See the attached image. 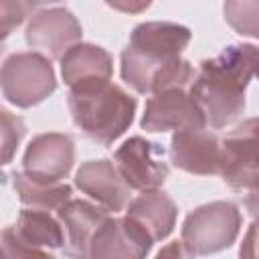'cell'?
<instances>
[{
  "label": "cell",
  "mask_w": 259,
  "mask_h": 259,
  "mask_svg": "<svg viewBox=\"0 0 259 259\" xmlns=\"http://www.w3.org/2000/svg\"><path fill=\"white\" fill-rule=\"evenodd\" d=\"M105 4L123 14H140L150 8L152 0H105Z\"/></svg>",
  "instance_id": "7402d4cb"
},
{
  "label": "cell",
  "mask_w": 259,
  "mask_h": 259,
  "mask_svg": "<svg viewBox=\"0 0 259 259\" xmlns=\"http://www.w3.org/2000/svg\"><path fill=\"white\" fill-rule=\"evenodd\" d=\"M57 89L51 59L36 51L12 53L0 65V91L8 103L28 109L42 103Z\"/></svg>",
  "instance_id": "5b68a950"
},
{
  "label": "cell",
  "mask_w": 259,
  "mask_h": 259,
  "mask_svg": "<svg viewBox=\"0 0 259 259\" xmlns=\"http://www.w3.org/2000/svg\"><path fill=\"white\" fill-rule=\"evenodd\" d=\"M136 107V97L111 81L69 91V111L75 125L101 146H111L130 130Z\"/></svg>",
  "instance_id": "3957f363"
},
{
  "label": "cell",
  "mask_w": 259,
  "mask_h": 259,
  "mask_svg": "<svg viewBox=\"0 0 259 259\" xmlns=\"http://www.w3.org/2000/svg\"><path fill=\"white\" fill-rule=\"evenodd\" d=\"M75 164V142L67 134H38L26 146L22 172L36 182H61Z\"/></svg>",
  "instance_id": "30bf717a"
},
{
  "label": "cell",
  "mask_w": 259,
  "mask_h": 259,
  "mask_svg": "<svg viewBox=\"0 0 259 259\" xmlns=\"http://www.w3.org/2000/svg\"><path fill=\"white\" fill-rule=\"evenodd\" d=\"M24 134H26V125L22 117L0 107V168L12 162Z\"/></svg>",
  "instance_id": "ffe728a7"
},
{
  "label": "cell",
  "mask_w": 259,
  "mask_h": 259,
  "mask_svg": "<svg viewBox=\"0 0 259 259\" xmlns=\"http://www.w3.org/2000/svg\"><path fill=\"white\" fill-rule=\"evenodd\" d=\"M241 210L231 200H214L190 210L182 223L180 243L188 257L212 255L235 243L241 231Z\"/></svg>",
  "instance_id": "277c9868"
},
{
  "label": "cell",
  "mask_w": 259,
  "mask_h": 259,
  "mask_svg": "<svg viewBox=\"0 0 259 259\" xmlns=\"http://www.w3.org/2000/svg\"><path fill=\"white\" fill-rule=\"evenodd\" d=\"M75 186L109 212H119L130 202V186L111 160L83 162L75 174Z\"/></svg>",
  "instance_id": "4fadbf2b"
},
{
  "label": "cell",
  "mask_w": 259,
  "mask_h": 259,
  "mask_svg": "<svg viewBox=\"0 0 259 259\" xmlns=\"http://www.w3.org/2000/svg\"><path fill=\"white\" fill-rule=\"evenodd\" d=\"M113 164L132 190H156L168 178L164 150L156 142L142 136H132L113 152Z\"/></svg>",
  "instance_id": "52a82bcc"
},
{
  "label": "cell",
  "mask_w": 259,
  "mask_h": 259,
  "mask_svg": "<svg viewBox=\"0 0 259 259\" xmlns=\"http://www.w3.org/2000/svg\"><path fill=\"white\" fill-rule=\"evenodd\" d=\"M2 51H4V45H0V55H2Z\"/></svg>",
  "instance_id": "d4e9b609"
},
{
  "label": "cell",
  "mask_w": 259,
  "mask_h": 259,
  "mask_svg": "<svg viewBox=\"0 0 259 259\" xmlns=\"http://www.w3.org/2000/svg\"><path fill=\"white\" fill-rule=\"evenodd\" d=\"M225 20L241 36L257 38V0H225Z\"/></svg>",
  "instance_id": "d6986e66"
},
{
  "label": "cell",
  "mask_w": 259,
  "mask_h": 259,
  "mask_svg": "<svg viewBox=\"0 0 259 259\" xmlns=\"http://www.w3.org/2000/svg\"><path fill=\"white\" fill-rule=\"evenodd\" d=\"M18 198L28 208L57 212L73 194V188L67 182H36L24 172H14L12 176Z\"/></svg>",
  "instance_id": "ac0fdd59"
},
{
  "label": "cell",
  "mask_w": 259,
  "mask_h": 259,
  "mask_svg": "<svg viewBox=\"0 0 259 259\" xmlns=\"http://www.w3.org/2000/svg\"><path fill=\"white\" fill-rule=\"evenodd\" d=\"M125 217L134 221L152 243L166 239L178 217L174 200L162 190H146L125 204Z\"/></svg>",
  "instance_id": "e0dca14e"
},
{
  "label": "cell",
  "mask_w": 259,
  "mask_h": 259,
  "mask_svg": "<svg viewBox=\"0 0 259 259\" xmlns=\"http://www.w3.org/2000/svg\"><path fill=\"white\" fill-rule=\"evenodd\" d=\"M219 174L237 192H257V119L249 117L221 140Z\"/></svg>",
  "instance_id": "8992f818"
},
{
  "label": "cell",
  "mask_w": 259,
  "mask_h": 259,
  "mask_svg": "<svg viewBox=\"0 0 259 259\" xmlns=\"http://www.w3.org/2000/svg\"><path fill=\"white\" fill-rule=\"evenodd\" d=\"M111 214L97 202H89L83 198H69L59 210L57 219L65 233V255L69 257H89V245L97 231V227Z\"/></svg>",
  "instance_id": "5bb4252c"
},
{
  "label": "cell",
  "mask_w": 259,
  "mask_h": 259,
  "mask_svg": "<svg viewBox=\"0 0 259 259\" xmlns=\"http://www.w3.org/2000/svg\"><path fill=\"white\" fill-rule=\"evenodd\" d=\"M190 38V28L178 22L138 24L121 53V79L138 93L150 95L168 87H190L196 71L180 57Z\"/></svg>",
  "instance_id": "6da1fadb"
},
{
  "label": "cell",
  "mask_w": 259,
  "mask_h": 259,
  "mask_svg": "<svg viewBox=\"0 0 259 259\" xmlns=\"http://www.w3.org/2000/svg\"><path fill=\"white\" fill-rule=\"evenodd\" d=\"M257 47L229 45L212 59L200 63L188 87L198 103L206 127L225 130L245 111V91L255 75Z\"/></svg>",
  "instance_id": "7a4b0ae2"
},
{
  "label": "cell",
  "mask_w": 259,
  "mask_h": 259,
  "mask_svg": "<svg viewBox=\"0 0 259 259\" xmlns=\"http://www.w3.org/2000/svg\"><path fill=\"white\" fill-rule=\"evenodd\" d=\"M53 2H61V0H36V4H53Z\"/></svg>",
  "instance_id": "cb8c5ba5"
},
{
  "label": "cell",
  "mask_w": 259,
  "mask_h": 259,
  "mask_svg": "<svg viewBox=\"0 0 259 259\" xmlns=\"http://www.w3.org/2000/svg\"><path fill=\"white\" fill-rule=\"evenodd\" d=\"M83 36L77 16L61 6L36 10L26 24V45L47 59H61L63 53Z\"/></svg>",
  "instance_id": "ba28073f"
},
{
  "label": "cell",
  "mask_w": 259,
  "mask_h": 259,
  "mask_svg": "<svg viewBox=\"0 0 259 259\" xmlns=\"http://www.w3.org/2000/svg\"><path fill=\"white\" fill-rule=\"evenodd\" d=\"M164 255H178V257H188V253H186V249L182 247V243H180V241H174V243H170V247H166V249H162V251L158 253V257H164Z\"/></svg>",
  "instance_id": "603a6c76"
},
{
  "label": "cell",
  "mask_w": 259,
  "mask_h": 259,
  "mask_svg": "<svg viewBox=\"0 0 259 259\" xmlns=\"http://www.w3.org/2000/svg\"><path fill=\"white\" fill-rule=\"evenodd\" d=\"M16 241L30 253V257H47L55 249H63L65 233L57 217L49 210L24 208L20 210L16 225L10 227Z\"/></svg>",
  "instance_id": "2e32d148"
},
{
  "label": "cell",
  "mask_w": 259,
  "mask_h": 259,
  "mask_svg": "<svg viewBox=\"0 0 259 259\" xmlns=\"http://www.w3.org/2000/svg\"><path fill=\"white\" fill-rule=\"evenodd\" d=\"M152 241L148 235L127 217H111L97 227L91 245L89 257L93 259H142L150 253Z\"/></svg>",
  "instance_id": "8fae6325"
},
{
  "label": "cell",
  "mask_w": 259,
  "mask_h": 259,
  "mask_svg": "<svg viewBox=\"0 0 259 259\" xmlns=\"http://www.w3.org/2000/svg\"><path fill=\"white\" fill-rule=\"evenodd\" d=\"M61 61V75L69 89L87 87L95 83L111 81L113 75V59L111 55L93 42H75L69 47Z\"/></svg>",
  "instance_id": "9a60e30c"
},
{
  "label": "cell",
  "mask_w": 259,
  "mask_h": 259,
  "mask_svg": "<svg viewBox=\"0 0 259 259\" xmlns=\"http://www.w3.org/2000/svg\"><path fill=\"white\" fill-rule=\"evenodd\" d=\"M36 0H0V45L30 16Z\"/></svg>",
  "instance_id": "44dd1931"
},
{
  "label": "cell",
  "mask_w": 259,
  "mask_h": 259,
  "mask_svg": "<svg viewBox=\"0 0 259 259\" xmlns=\"http://www.w3.org/2000/svg\"><path fill=\"white\" fill-rule=\"evenodd\" d=\"M140 125L146 132H168V130H188L206 127L204 115L190 95L188 87H168L152 93L146 101V109Z\"/></svg>",
  "instance_id": "9c48e42d"
},
{
  "label": "cell",
  "mask_w": 259,
  "mask_h": 259,
  "mask_svg": "<svg viewBox=\"0 0 259 259\" xmlns=\"http://www.w3.org/2000/svg\"><path fill=\"white\" fill-rule=\"evenodd\" d=\"M221 140L208 127L176 130L170 142V162L188 174H219Z\"/></svg>",
  "instance_id": "7c38bea8"
}]
</instances>
